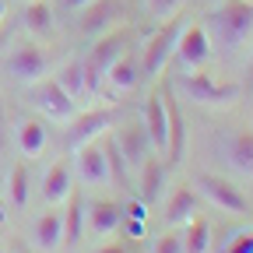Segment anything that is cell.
<instances>
[{
  "instance_id": "obj_1",
  "label": "cell",
  "mask_w": 253,
  "mask_h": 253,
  "mask_svg": "<svg viewBox=\"0 0 253 253\" xmlns=\"http://www.w3.org/2000/svg\"><path fill=\"white\" fill-rule=\"evenodd\" d=\"M208 36L225 49H239L243 42L253 39V0H221L208 14Z\"/></svg>"
},
{
  "instance_id": "obj_2",
  "label": "cell",
  "mask_w": 253,
  "mask_h": 253,
  "mask_svg": "<svg viewBox=\"0 0 253 253\" xmlns=\"http://www.w3.org/2000/svg\"><path fill=\"white\" fill-rule=\"evenodd\" d=\"M130 32L120 28V32H102L99 39H95V46L88 49V56L81 60V71H84V95H102V84H106V74L109 67L126 53V46H130Z\"/></svg>"
},
{
  "instance_id": "obj_3",
  "label": "cell",
  "mask_w": 253,
  "mask_h": 253,
  "mask_svg": "<svg viewBox=\"0 0 253 253\" xmlns=\"http://www.w3.org/2000/svg\"><path fill=\"white\" fill-rule=\"evenodd\" d=\"M186 14L176 11L172 18H166V25H158V32L144 42L141 49V78H158L166 71V63L172 60L176 46H179V36H183V28H186Z\"/></svg>"
},
{
  "instance_id": "obj_4",
  "label": "cell",
  "mask_w": 253,
  "mask_h": 253,
  "mask_svg": "<svg viewBox=\"0 0 253 253\" xmlns=\"http://www.w3.org/2000/svg\"><path fill=\"white\" fill-rule=\"evenodd\" d=\"M176 88L186 95L190 102H197V106H232L239 95H243V84H221V81H214V78H208V74H201V71H183L179 78H176Z\"/></svg>"
},
{
  "instance_id": "obj_5",
  "label": "cell",
  "mask_w": 253,
  "mask_h": 253,
  "mask_svg": "<svg viewBox=\"0 0 253 253\" xmlns=\"http://www.w3.org/2000/svg\"><path fill=\"white\" fill-rule=\"evenodd\" d=\"M4 71H7L18 84H39V81L49 74V60H46V53H42L36 42L21 39V42L11 46V53H7V60H4Z\"/></svg>"
},
{
  "instance_id": "obj_6",
  "label": "cell",
  "mask_w": 253,
  "mask_h": 253,
  "mask_svg": "<svg viewBox=\"0 0 253 253\" xmlns=\"http://www.w3.org/2000/svg\"><path fill=\"white\" fill-rule=\"evenodd\" d=\"M113 144H116V151H120V158H123L126 172H137V169L148 162V155L155 151V148H151V141H148L144 123H141V120H134V116L126 120L116 134H113Z\"/></svg>"
},
{
  "instance_id": "obj_7",
  "label": "cell",
  "mask_w": 253,
  "mask_h": 253,
  "mask_svg": "<svg viewBox=\"0 0 253 253\" xmlns=\"http://www.w3.org/2000/svg\"><path fill=\"white\" fill-rule=\"evenodd\" d=\"M194 190H197L204 201H211L214 208L229 211V214H250V201L243 197V190L236 183H229V179H221V176L201 172L197 183H194Z\"/></svg>"
},
{
  "instance_id": "obj_8",
  "label": "cell",
  "mask_w": 253,
  "mask_h": 253,
  "mask_svg": "<svg viewBox=\"0 0 253 253\" xmlns=\"http://www.w3.org/2000/svg\"><path fill=\"white\" fill-rule=\"evenodd\" d=\"M172 60L179 63V71H197V67H204V63L211 60V36H208V28L197 25V21H190V25L183 28V36H179V46H176Z\"/></svg>"
},
{
  "instance_id": "obj_9",
  "label": "cell",
  "mask_w": 253,
  "mask_h": 253,
  "mask_svg": "<svg viewBox=\"0 0 253 253\" xmlns=\"http://www.w3.org/2000/svg\"><path fill=\"white\" fill-rule=\"evenodd\" d=\"M113 123H116V109H91V113L74 116L71 130H67V151L74 155V151H81L84 144L99 141Z\"/></svg>"
},
{
  "instance_id": "obj_10",
  "label": "cell",
  "mask_w": 253,
  "mask_h": 253,
  "mask_svg": "<svg viewBox=\"0 0 253 253\" xmlns=\"http://www.w3.org/2000/svg\"><path fill=\"white\" fill-rule=\"evenodd\" d=\"M221 158L239 179H253V130H229L221 141Z\"/></svg>"
},
{
  "instance_id": "obj_11",
  "label": "cell",
  "mask_w": 253,
  "mask_h": 253,
  "mask_svg": "<svg viewBox=\"0 0 253 253\" xmlns=\"http://www.w3.org/2000/svg\"><path fill=\"white\" fill-rule=\"evenodd\" d=\"M141 123L148 130V141L155 151H166L169 144V106H166V91H151L144 99V113H141Z\"/></svg>"
},
{
  "instance_id": "obj_12",
  "label": "cell",
  "mask_w": 253,
  "mask_h": 253,
  "mask_svg": "<svg viewBox=\"0 0 253 253\" xmlns=\"http://www.w3.org/2000/svg\"><path fill=\"white\" fill-rule=\"evenodd\" d=\"M74 158H78V179H81L84 186H106V183L113 179L106 144L91 141V144H84L81 151H74Z\"/></svg>"
},
{
  "instance_id": "obj_13",
  "label": "cell",
  "mask_w": 253,
  "mask_h": 253,
  "mask_svg": "<svg viewBox=\"0 0 253 253\" xmlns=\"http://www.w3.org/2000/svg\"><path fill=\"white\" fill-rule=\"evenodd\" d=\"M32 99H36V106H39L49 120H60V123L74 120V113H78V102H74L53 78H42V81L36 84V95H32Z\"/></svg>"
},
{
  "instance_id": "obj_14",
  "label": "cell",
  "mask_w": 253,
  "mask_h": 253,
  "mask_svg": "<svg viewBox=\"0 0 253 253\" xmlns=\"http://www.w3.org/2000/svg\"><path fill=\"white\" fill-rule=\"evenodd\" d=\"M120 221H123V208L116 201H91L84 204V229L91 239H106L109 232L120 229Z\"/></svg>"
},
{
  "instance_id": "obj_15",
  "label": "cell",
  "mask_w": 253,
  "mask_h": 253,
  "mask_svg": "<svg viewBox=\"0 0 253 253\" xmlns=\"http://www.w3.org/2000/svg\"><path fill=\"white\" fill-rule=\"evenodd\" d=\"M32 243H36V250H46V253L63 250V211H42L32 221Z\"/></svg>"
},
{
  "instance_id": "obj_16",
  "label": "cell",
  "mask_w": 253,
  "mask_h": 253,
  "mask_svg": "<svg viewBox=\"0 0 253 253\" xmlns=\"http://www.w3.org/2000/svg\"><path fill=\"white\" fill-rule=\"evenodd\" d=\"M197 208H201V194L194 186H176L172 190V197L166 201V225L169 229H179V225H186L190 218L197 214Z\"/></svg>"
},
{
  "instance_id": "obj_17",
  "label": "cell",
  "mask_w": 253,
  "mask_h": 253,
  "mask_svg": "<svg viewBox=\"0 0 253 253\" xmlns=\"http://www.w3.org/2000/svg\"><path fill=\"white\" fill-rule=\"evenodd\" d=\"M137 81H141V60H137L134 53H123V56L113 63V67H109V74H106V88H109L113 95L134 91Z\"/></svg>"
},
{
  "instance_id": "obj_18",
  "label": "cell",
  "mask_w": 253,
  "mask_h": 253,
  "mask_svg": "<svg viewBox=\"0 0 253 253\" xmlns=\"http://www.w3.org/2000/svg\"><path fill=\"white\" fill-rule=\"evenodd\" d=\"M74 190V176H71V166L67 162H53L42 176V201L46 204H63L67 194Z\"/></svg>"
},
{
  "instance_id": "obj_19",
  "label": "cell",
  "mask_w": 253,
  "mask_h": 253,
  "mask_svg": "<svg viewBox=\"0 0 253 253\" xmlns=\"http://www.w3.org/2000/svg\"><path fill=\"white\" fill-rule=\"evenodd\" d=\"M137 172H141V204L144 208L158 204V197L166 194V162H158V158L148 155V162Z\"/></svg>"
},
{
  "instance_id": "obj_20",
  "label": "cell",
  "mask_w": 253,
  "mask_h": 253,
  "mask_svg": "<svg viewBox=\"0 0 253 253\" xmlns=\"http://www.w3.org/2000/svg\"><path fill=\"white\" fill-rule=\"evenodd\" d=\"M14 141H18V151H21L25 158H36V155L46 151L49 130H46V123H39V120H21L18 130H14Z\"/></svg>"
},
{
  "instance_id": "obj_21",
  "label": "cell",
  "mask_w": 253,
  "mask_h": 253,
  "mask_svg": "<svg viewBox=\"0 0 253 253\" xmlns=\"http://www.w3.org/2000/svg\"><path fill=\"white\" fill-rule=\"evenodd\" d=\"M63 246H78L84 236V201L78 190H71L67 201H63Z\"/></svg>"
},
{
  "instance_id": "obj_22",
  "label": "cell",
  "mask_w": 253,
  "mask_h": 253,
  "mask_svg": "<svg viewBox=\"0 0 253 253\" xmlns=\"http://www.w3.org/2000/svg\"><path fill=\"white\" fill-rule=\"evenodd\" d=\"M116 11H120L116 0H95V4H88L84 18H81V32L84 36H102V32L116 21Z\"/></svg>"
},
{
  "instance_id": "obj_23",
  "label": "cell",
  "mask_w": 253,
  "mask_h": 253,
  "mask_svg": "<svg viewBox=\"0 0 253 253\" xmlns=\"http://www.w3.org/2000/svg\"><path fill=\"white\" fill-rule=\"evenodd\" d=\"M183 250H186V253H208V250H211V225H208V218L194 214V218L186 221Z\"/></svg>"
},
{
  "instance_id": "obj_24",
  "label": "cell",
  "mask_w": 253,
  "mask_h": 253,
  "mask_svg": "<svg viewBox=\"0 0 253 253\" xmlns=\"http://www.w3.org/2000/svg\"><path fill=\"white\" fill-rule=\"evenodd\" d=\"M63 91L71 95L74 102H81L84 99V71H81V60H67L63 67L56 71V78H53Z\"/></svg>"
},
{
  "instance_id": "obj_25",
  "label": "cell",
  "mask_w": 253,
  "mask_h": 253,
  "mask_svg": "<svg viewBox=\"0 0 253 253\" xmlns=\"http://www.w3.org/2000/svg\"><path fill=\"white\" fill-rule=\"evenodd\" d=\"M166 106H169V144H166V155H169V162H179L183 144H186V126H183V113L169 102V95H166Z\"/></svg>"
},
{
  "instance_id": "obj_26",
  "label": "cell",
  "mask_w": 253,
  "mask_h": 253,
  "mask_svg": "<svg viewBox=\"0 0 253 253\" xmlns=\"http://www.w3.org/2000/svg\"><path fill=\"white\" fill-rule=\"evenodd\" d=\"M25 28L36 32V36H49V32H53V11H49L46 0H28V7H25Z\"/></svg>"
},
{
  "instance_id": "obj_27",
  "label": "cell",
  "mask_w": 253,
  "mask_h": 253,
  "mask_svg": "<svg viewBox=\"0 0 253 253\" xmlns=\"http://www.w3.org/2000/svg\"><path fill=\"white\" fill-rule=\"evenodd\" d=\"M7 201H11V208H25L28 204V169L18 162V166H11V172H7Z\"/></svg>"
},
{
  "instance_id": "obj_28",
  "label": "cell",
  "mask_w": 253,
  "mask_h": 253,
  "mask_svg": "<svg viewBox=\"0 0 253 253\" xmlns=\"http://www.w3.org/2000/svg\"><path fill=\"white\" fill-rule=\"evenodd\" d=\"M151 253H186L183 250V232L179 229H169L166 236H158L155 246H151Z\"/></svg>"
},
{
  "instance_id": "obj_29",
  "label": "cell",
  "mask_w": 253,
  "mask_h": 253,
  "mask_svg": "<svg viewBox=\"0 0 253 253\" xmlns=\"http://www.w3.org/2000/svg\"><path fill=\"white\" fill-rule=\"evenodd\" d=\"M183 7V0H144V11L151 18H172Z\"/></svg>"
},
{
  "instance_id": "obj_30",
  "label": "cell",
  "mask_w": 253,
  "mask_h": 253,
  "mask_svg": "<svg viewBox=\"0 0 253 253\" xmlns=\"http://www.w3.org/2000/svg\"><path fill=\"white\" fill-rule=\"evenodd\" d=\"M218 253H253V232H239V236H232Z\"/></svg>"
},
{
  "instance_id": "obj_31",
  "label": "cell",
  "mask_w": 253,
  "mask_h": 253,
  "mask_svg": "<svg viewBox=\"0 0 253 253\" xmlns=\"http://www.w3.org/2000/svg\"><path fill=\"white\" fill-rule=\"evenodd\" d=\"M120 225H126V236H144V218H130V214H123V221Z\"/></svg>"
},
{
  "instance_id": "obj_32",
  "label": "cell",
  "mask_w": 253,
  "mask_h": 253,
  "mask_svg": "<svg viewBox=\"0 0 253 253\" xmlns=\"http://www.w3.org/2000/svg\"><path fill=\"white\" fill-rule=\"evenodd\" d=\"M88 4H95V0H63V7H67L71 14H78V11H84Z\"/></svg>"
},
{
  "instance_id": "obj_33",
  "label": "cell",
  "mask_w": 253,
  "mask_h": 253,
  "mask_svg": "<svg viewBox=\"0 0 253 253\" xmlns=\"http://www.w3.org/2000/svg\"><path fill=\"white\" fill-rule=\"evenodd\" d=\"M99 253H130V250H126L123 243H116V246H106V250H99Z\"/></svg>"
},
{
  "instance_id": "obj_34",
  "label": "cell",
  "mask_w": 253,
  "mask_h": 253,
  "mask_svg": "<svg viewBox=\"0 0 253 253\" xmlns=\"http://www.w3.org/2000/svg\"><path fill=\"white\" fill-rule=\"evenodd\" d=\"M7 18V0H0V21Z\"/></svg>"
},
{
  "instance_id": "obj_35",
  "label": "cell",
  "mask_w": 253,
  "mask_h": 253,
  "mask_svg": "<svg viewBox=\"0 0 253 253\" xmlns=\"http://www.w3.org/2000/svg\"><path fill=\"white\" fill-rule=\"evenodd\" d=\"M0 134H4V102H0Z\"/></svg>"
},
{
  "instance_id": "obj_36",
  "label": "cell",
  "mask_w": 253,
  "mask_h": 253,
  "mask_svg": "<svg viewBox=\"0 0 253 253\" xmlns=\"http://www.w3.org/2000/svg\"><path fill=\"white\" fill-rule=\"evenodd\" d=\"M4 221H7V211H4V204H0V225H4Z\"/></svg>"
},
{
  "instance_id": "obj_37",
  "label": "cell",
  "mask_w": 253,
  "mask_h": 253,
  "mask_svg": "<svg viewBox=\"0 0 253 253\" xmlns=\"http://www.w3.org/2000/svg\"><path fill=\"white\" fill-rule=\"evenodd\" d=\"M250 88H253V60H250Z\"/></svg>"
},
{
  "instance_id": "obj_38",
  "label": "cell",
  "mask_w": 253,
  "mask_h": 253,
  "mask_svg": "<svg viewBox=\"0 0 253 253\" xmlns=\"http://www.w3.org/2000/svg\"><path fill=\"white\" fill-rule=\"evenodd\" d=\"M0 253H4V246H0Z\"/></svg>"
},
{
  "instance_id": "obj_39",
  "label": "cell",
  "mask_w": 253,
  "mask_h": 253,
  "mask_svg": "<svg viewBox=\"0 0 253 253\" xmlns=\"http://www.w3.org/2000/svg\"><path fill=\"white\" fill-rule=\"evenodd\" d=\"M21 253H25V250H21Z\"/></svg>"
}]
</instances>
